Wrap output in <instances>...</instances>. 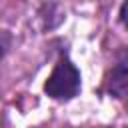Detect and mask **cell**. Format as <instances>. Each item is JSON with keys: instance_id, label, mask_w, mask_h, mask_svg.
<instances>
[{"instance_id": "cell-1", "label": "cell", "mask_w": 128, "mask_h": 128, "mask_svg": "<svg viewBox=\"0 0 128 128\" xmlns=\"http://www.w3.org/2000/svg\"><path fill=\"white\" fill-rule=\"evenodd\" d=\"M80 80H82L80 78V70L68 58V54L62 52L58 56L56 64H54L52 74L44 82V92L54 100L66 102V100H72L74 96H78L80 86H82Z\"/></svg>"}, {"instance_id": "cell-2", "label": "cell", "mask_w": 128, "mask_h": 128, "mask_svg": "<svg viewBox=\"0 0 128 128\" xmlns=\"http://www.w3.org/2000/svg\"><path fill=\"white\" fill-rule=\"evenodd\" d=\"M104 90L114 98H128V52H122L104 80Z\"/></svg>"}, {"instance_id": "cell-3", "label": "cell", "mask_w": 128, "mask_h": 128, "mask_svg": "<svg viewBox=\"0 0 128 128\" xmlns=\"http://www.w3.org/2000/svg\"><path fill=\"white\" fill-rule=\"evenodd\" d=\"M118 18H120L122 26L128 30V0H124V2H122V6H120V12H118Z\"/></svg>"}]
</instances>
